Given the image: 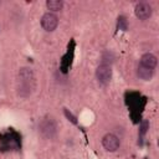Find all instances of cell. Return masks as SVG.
Segmentation results:
<instances>
[{"instance_id":"1","label":"cell","mask_w":159,"mask_h":159,"mask_svg":"<svg viewBox=\"0 0 159 159\" xmlns=\"http://www.w3.org/2000/svg\"><path fill=\"white\" fill-rule=\"evenodd\" d=\"M58 25V19L55 14H51V12H46L42 15L41 17V26L43 27V30L51 32L53 31Z\"/></svg>"},{"instance_id":"2","label":"cell","mask_w":159,"mask_h":159,"mask_svg":"<svg viewBox=\"0 0 159 159\" xmlns=\"http://www.w3.org/2000/svg\"><path fill=\"white\" fill-rule=\"evenodd\" d=\"M96 77L101 83H104V84L108 83L111 81V78H112V68H111V66L104 65V63L98 66L97 70H96Z\"/></svg>"},{"instance_id":"3","label":"cell","mask_w":159,"mask_h":159,"mask_svg":"<svg viewBox=\"0 0 159 159\" xmlns=\"http://www.w3.org/2000/svg\"><path fill=\"white\" fill-rule=\"evenodd\" d=\"M102 145L108 152H114L119 148V139L113 133H108L102 138Z\"/></svg>"},{"instance_id":"4","label":"cell","mask_w":159,"mask_h":159,"mask_svg":"<svg viewBox=\"0 0 159 159\" xmlns=\"http://www.w3.org/2000/svg\"><path fill=\"white\" fill-rule=\"evenodd\" d=\"M134 12L139 20H147L152 16V6L148 2H139L135 5Z\"/></svg>"},{"instance_id":"5","label":"cell","mask_w":159,"mask_h":159,"mask_svg":"<svg viewBox=\"0 0 159 159\" xmlns=\"http://www.w3.org/2000/svg\"><path fill=\"white\" fill-rule=\"evenodd\" d=\"M40 132L45 138H52L56 133V124L52 119H45L40 124Z\"/></svg>"},{"instance_id":"6","label":"cell","mask_w":159,"mask_h":159,"mask_svg":"<svg viewBox=\"0 0 159 159\" xmlns=\"http://www.w3.org/2000/svg\"><path fill=\"white\" fill-rule=\"evenodd\" d=\"M157 63H158V60L157 57L153 55V53H144L140 58V65L147 67V68H150V70H154L157 67Z\"/></svg>"},{"instance_id":"7","label":"cell","mask_w":159,"mask_h":159,"mask_svg":"<svg viewBox=\"0 0 159 159\" xmlns=\"http://www.w3.org/2000/svg\"><path fill=\"white\" fill-rule=\"evenodd\" d=\"M137 75H138L139 78H142V80H144V81H149V80L153 77L154 71L150 70V68H147V67H144V66H142V65H139V67H138V70H137Z\"/></svg>"},{"instance_id":"8","label":"cell","mask_w":159,"mask_h":159,"mask_svg":"<svg viewBox=\"0 0 159 159\" xmlns=\"http://www.w3.org/2000/svg\"><path fill=\"white\" fill-rule=\"evenodd\" d=\"M19 77L27 84V82H30V81L34 80V72H32V70L29 68V67H22V68L19 71Z\"/></svg>"},{"instance_id":"9","label":"cell","mask_w":159,"mask_h":159,"mask_svg":"<svg viewBox=\"0 0 159 159\" xmlns=\"http://www.w3.org/2000/svg\"><path fill=\"white\" fill-rule=\"evenodd\" d=\"M46 6L48 7V10L52 11H60L63 6V2L61 0H47L46 1Z\"/></svg>"},{"instance_id":"10","label":"cell","mask_w":159,"mask_h":159,"mask_svg":"<svg viewBox=\"0 0 159 159\" xmlns=\"http://www.w3.org/2000/svg\"><path fill=\"white\" fill-rule=\"evenodd\" d=\"M63 112H65V116H66V118H67V119H68L71 123H73V124H77V118H76V117H75V116H73V114H72V113H71L68 109H65Z\"/></svg>"},{"instance_id":"11","label":"cell","mask_w":159,"mask_h":159,"mask_svg":"<svg viewBox=\"0 0 159 159\" xmlns=\"http://www.w3.org/2000/svg\"><path fill=\"white\" fill-rule=\"evenodd\" d=\"M148 128H149V123H148V120H143L142 124H140V134H145L147 130H148Z\"/></svg>"},{"instance_id":"12","label":"cell","mask_w":159,"mask_h":159,"mask_svg":"<svg viewBox=\"0 0 159 159\" xmlns=\"http://www.w3.org/2000/svg\"><path fill=\"white\" fill-rule=\"evenodd\" d=\"M118 26H119V29H123V30L127 29V26H125V19L123 16H120L118 19Z\"/></svg>"},{"instance_id":"13","label":"cell","mask_w":159,"mask_h":159,"mask_svg":"<svg viewBox=\"0 0 159 159\" xmlns=\"http://www.w3.org/2000/svg\"><path fill=\"white\" fill-rule=\"evenodd\" d=\"M0 4H1V2H0Z\"/></svg>"}]
</instances>
